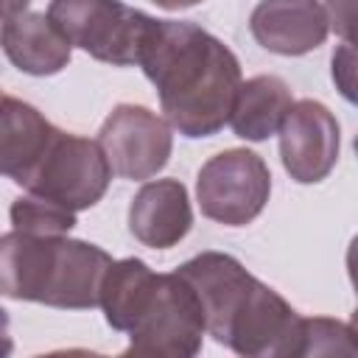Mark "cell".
Masks as SVG:
<instances>
[{
	"label": "cell",
	"instance_id": "16",
	"mask_svg": "<svg viewBox=\"0 0 358 358\" xmlns=\"http://www.w3.org/2000/svg\"><path fill=\"white\" fill-rule=\"evenodd\" d=\"M157 277L159 274H154L137 257L112 260V266L103 274L101 296H98L106 324L120 333H129L134 327V322L140 319V313L145 310V305L157 288Z\"/></svg>",
	"mask_w": 358,
	"mask_h": 358
},
{
	"label": "cell",
	"instance_id": "21",
	"mask_svg": "<svg viewBox=\"0 0 358 358\" xmlns=\"http://www.w3.org/2000/svg\"><path fill=\"white\" fill-rule=\"evenodd\" d=\"M31 0H0V22H6L8 17H17L28 8Z\"/></svg>",
	"mask_w": 358,
	"mask_h": 358
},
{
	"label": "cell",
	"instance_id": "4",
	"mask_svg": "<svg viewBox=\"0 0 358 358\" xmlns=\"http://www.w3.org/2000/svg\"><path fill=\"white\" fill-rule=\"evenodd\" d=\"M204 310L190 288V282L179 274H159L157 288L129 330V347L123 355L134 358H190L201 350Z\"/></svg>",
	"mask_w": 358,
	"mask_h": 358
},
{
	"label": "cell",
	"instance_id": "6",
	"mask_svg": "<svg viewBox=\"0 0 358 358\" xmlns=\"http://www.w3.org/2000/svg\"><path fill=\"white\" fill-rule=\"evenodd\" d=\"M218 344L249 358H291L302 352V316L274 288L255 280Z\"/></svg>",
	"mask_w": 358,
	"mask_h": 358
},
{
	"label": "cell",
	"instance_id": "2",
	"mask_svg": "<svg viewBox=\"0 0 358 358\" xmlns=\"http://www.w3.org/2000/svg\"><path fill=\"white\" fill-rule=\"evenodd\" d=\"M48 17L70 45L115 67L137 64L157 20L120 0H50Z\"/></svg>",
	"mask_w": 358,
	"mask_h": 358
},
{
	"label": "cell",
	"instance_id": "5",
	"mask_svg": "<svg viewBox=\"0 0 358 358\" xmlns=\"http://www.w3.org/2000/svg\"><path fill=\"white\" fill-rule=\"evenodd\" d=\"M196 196L207 218L224 227H243L263 213L271 196L268 165L249 148L221 151L201 165Z\"/></svg>",
	"mask_w": 358,
	"mask_h": 358
},
{
	"label": "cell",
	"instance_id": "17",
	"mask_svg": "<svg viewBox=\"0 0 358 358\" xmlns=\"http://www.w3.org/2000/svg\"><path fill=\"white\" fill-rule=\"evenodd\" d=\"M11 224L14 229L34 232V235H67L76 227V213L42 199V196H20L11 204Z\"/></svg>",
	"mask_w": 358,
	"mask_h": 358
},
{
	"label": "cell",
	"instance_id": "9",
	"mask_svg": "<svg viewBox=\"0 0 358 358\" xmlns=\"http://www.w3.org/2000/svg\"><path fill=\"white\" fill-rule=\"evenodd\" d=\"M249 28L266 50L302 56L327 39L330 22L319 0H260L249 17Z\"/></svg>",
	"mask_w": 358,
	"mask_h": 358
},
{
	"label": "cell",
	"instance_id": "22",
	"mask_svg": "<svg viewBox=\"0 0 358 358\" xmlns=\"http://www.w3.org/2000/svg\"><path fill=\"white\" fill-rule=\"evenodd\" d=\"M11 350H14V341H11V336H8V313L0 308V358L8 355Z\"/></svg>",
	"mask_w": 358,
	"mask_h": 358
},
{
	"label": "cell",
	"instance_id": "1",
	"mask_svg": "<svg viewBox=\"0 0 358 358\" xmlns=\"http://www.w3.org/2000/svg\"><path fill=\"white\" fill-rule=\"evenodd\" d=\"M137 64L157 87L165 120L179 134L210 137L229 123L241 64L210 31L185 20H154Z\"/></svg>",
	"mask_w": 358,
	"mask_h": 358
},
{
	"label": "cell",
	"instance_id": "3",
	"mask_svg": "<svg viewBox=\"0 0 358 358\" xmlns=\"http://www.w3.org/2000/svg\"><path fill=\"white\" fill-rule=\"evenodd\" d=\"M109 179L112 168L98 140L56 129L42 157L20 179V187L78 213L101 201Z\"/></svg>",
	"mask_w": 358,
	"mask_h": 358
},
{
	"label": "cell",
	"instance_id": "19",
	"mask_svg": "<svg viewBox=\"0 0 358 358\" xmlns=\"http://www.w3.org/2000/svg\"><path fill=\"white\" fill-rule=\"evenodd\" d=\"M333 78L338 81L344 98L352 101V45L344 42L341 50L333 56Z\"/></svg>",
	"mask_w": 358,
	"mask_h": 358
},
{
	"label": "cell",
	"instance_id": "15",
	"mask_svg": "<svg viewBox=\"0 0 358 358\" xmlns=\"http://www.w3.org/2000/svg\"><path fill=\"white\" fill-rule=\"evenodd\" d=\"M291 103H294V98L282 78L255 76L249 81H241L232 112H229V126L241 140L260 143V140L277 134Z\"/></svg>",
	"mask_w": 358,
	"mask_h": 358
},
{
	"label": "cell",
	"instance_id": "10",
	"mask_svg": "<svg viewBox=\"0 0 358 358\" xmlns=\"http://www.w3.org/2000/svg\"><path fill=\"white\" fill-rule=\"evenodd\" d=\"M62 235L11 229L0 235V296L42 302L48 296Z\"/></svg>",
	"mask_w": 358,
	"mask_h": 358
},
{
	"label": "cell",
	"instance_id": "11",
	"mask_svg": "<svg viewBox=\"0 0 358 358\" xmlns=\"http://www.w3.org/2000/svg\"><path fill=\"white\" fill-rule=\"evenodd\" d=\"M193 227L187 187L179 179L145 182L129 204L131 235L151 249L176 246Z\"/></svg>",
	"mask_w": 358,
	"mask_h": 358
},
{
	"label": "cell",
	"instance_id": "18",
	"mask_svg": "<svg viewBox=\"0 0 358 358\" xmlns=\"http://www.w3.org/2000/svg\"><path fill=\"white\" fill-rule=\"evenodd\" d=\"M355 330L338 319H302V352L299 355H355Z\"/></svg>",
	"mask_w": 358,
	"mask_h": 358
},
{
	"label": "cell",
	"instance_id": "20",
	"mask_svg": "<svg viewBox=\"0 0 358 358\" xmlns=\"http://www.w3.org/2000/svg\"><path fill=\"white\" fill-rule=\"evenodd\" d=\"M324 14H327V22L344 36V42H350V31H352V0H327L324 3Z\"/></svg>",
	"mask_w": 358,
	"mask_h": 358
},
{
	"label": "cell",
	"instance_id": "7",
	"mask_svg": "<svg viewBox=\"0 0 358 358\" xmlns=\"http://www.w3.org/2000/svg\"><path fill=\"white\" fill-rule=\"evenodd\" d=\"M98 145L112 173L123 179H151L168 165L173 134L168 120L148 106L120 103L103 120Z\"/></svg>",
	"mask_w": 358,
	"mask_h": 358
},
{
	"label": "cell",
	"instance_id": "13",
	"mask_svg": "<svg viewBox=\"0 0 358 358\" xmlns=\"http://www.w3.org/2000/svg\"><path fill=\"white\" fill-rule=\"evenodd\" d=\"M109 266H112V257L101 246L62 235L59 260L53 268V282L45 305L67 308V310L95 308L101 296V282Z\"/></svg>",
	"mask_w": 358,
	"mask_h": 358
},
{
	"label": "cell",
	"instance_id": "23",
	"mask_svg": "<svg viewBox=\"0 0 358 358\" xmlns=\"http://www.w3.org/2000/svg\"><path fill=\"white\" fill-rule=\"evenodd\" d=\"M151 3L159 6V8H165V11H179V8H190V6H196L201 0H151Z\"/></svg>",
	"mask_w": 358,
	"mask_h": 358
},
{
	"label": "cell",
	"instance_id": "12",
	"mask_svg": "<svg viewBox=\"0 0 358 358\" xmlns=\"http://www.w3.org/2000/svg\"><path fill=\"white\" fill-rule=\"evenodd\" d=\"M0 48L8 62L28 76H56L67 67L73 45L50 22L48 14L22 11L0 28Z\"/></svg>",
	"mask_w": 358,
	"mask_h": 358
},
{
	"label": "cell",
	"instance_id": "8",
	"mask_svg": "<svg viewBox=\"0 0 358 358\" xmlns=\"http://www.w3.org/2000/svg\"><path fill=\"white\" fill-rule=\"evenodd\" d=\"M277 134L282 165L299 185H316L336 168L341 129L324 103L310 98L291 103Z\"/></svg>",
	"mask_w": 358,
	"mask_h": 358
},
{
	"label": "cell",
	"instance_id": "14",
	"mask_svg": "<svg viewBox=\"0 0 358 358\" xmlns=\"http://www.w3.org/2000/svg\"><path fill=\"white\" fill-rule=\"evenodd\" d=\"M53 131L56 126H50L36 106L0 90V173L3 176L20 185V179L34 168V162L48 148Z\"/></svg>",
	"mask_w": 358,
	"mask_h": 358
}]
</instances>
